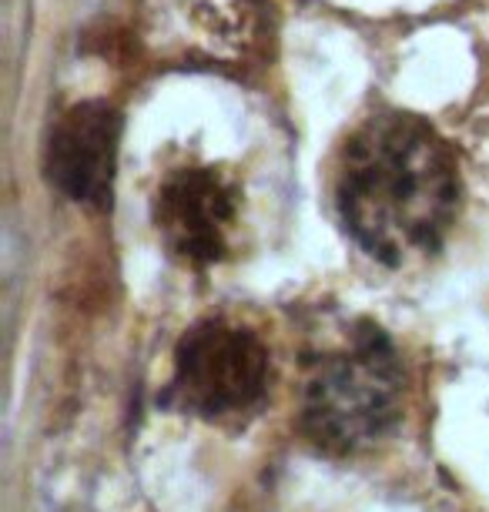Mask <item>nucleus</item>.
<instances>
[{"mask_svg": "<svg viewBox=\"0 0 489 512\" xmlns=\"http://www.w3.org/2000/svg\"><path fill=\"white\" fill-rule=\"evenodd\" d=\"M272 382V355L252 328L205 318L181 335L168 402L201 422H242L262 405Z\"/></svg>", "mask_w": 489, "mask_h": 512, "instance_id": "3", "label": "nucleus"}, {"mask_svg": "<svg viewBox=\"0 0 489 512\" xmlns=\"http://www.w3.org/2000/svg\"><path fill=\"white\" fill-rule=\"evenodd\" d=\"M121 114L108 101H84L57 121L47 141V178L71 201L104 208L111 201Z\"/></svg>", "mask_w": 489, "mask_h": 512, "instance_id": "5", "label": "nucleus"}, {"mask_svg": "<svg viewBox=\"0 0 489 512\" xmlns=\"http://www.w3.org/2000/svg\"><path fill=\"white\" fill-rule=\"evenodd\" d=\"M155 225L171 258L205 268L228 258L238 225V191L215 168H178L155 195Z\"/></svg>", "mask_w": 489, "mask_h": 512, "instance_id": "4", "label": "nucleus"}, {"mask_svg": "<svg viewBox=\"0 0 489 512\" xmlns=\"http://www.w3.org/2000/svg\"><path fill=\"white\" fill-rule=\"evenodd\" d=\"M459 191L453 148L416 114H372L349 134L335 164L345 231L392 268L443 245L459 215Z\"/></svg>", "mask_w": 489, "mask_h": 512, "instance_id": "1", "label": "nucleus"}, {"mask_svg": "<svg viewBox=\"0 0 489 512\" xmlns=\"http://www.w3.org/2000/svg\"><path fill=\"white\" fill-rule=\"evenodd\" d=\"M406 375L396 345L376 325H359L339 349L319 355L302 385L299 429L325 456H356L402 419Z\"/></svg>", "mask_w": 489, "mask_h": 512, "instance_id": "2", "label": "nucleus"}]
</instances>
